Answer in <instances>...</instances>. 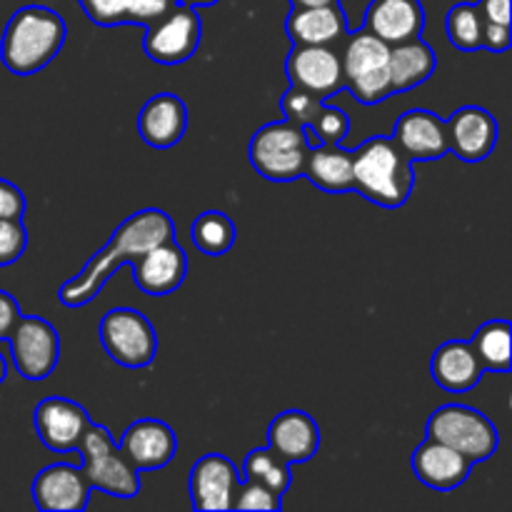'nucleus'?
Here are the masks:
<instances>
[{
	"label": "nucleus",
	"instance_id": "1",
	"mask_svg": "<svg viewBox=\"0 0 512 512\" xmlns=\"http://www.w3.org/2000/svg\"><path fill=\"white\" fill-rule=\"evenodd\" d=\"M175 238V223L160 208H145L118 225L113 238L85 263L75 278L63 283L58 298L65 308H83L123 263H135L155 245Z\"/></svg>",
	"mask_w": 512,
	"mask_h": 512
},
{
	"label": "nucleus",
	"instance_id": "2",
	"mask_svg": "<svg viewBox=\"0 0 512 512\" xmlns=\"http://www.w3.org/2000/svg\"><path fill=\"white\" fill-rule=\"evenodd\" d=\"M65 20L45 5L15 10L0 40V60L13 75H35L60 53Z\"/></svg>",
	"mask_w": 512,
	"mask_h": 512
},
{
	"label": "nucleus",
	"instance_id": "3",
	"mask_svg": "<svg viewBox=\"0 0 512 512\" xmlns=\"http://www.w3.org/2000/svg\"><path fill=\"white\" fill-rule=\"evenodd\" d=\"M415 188L413 160L393 138L375 135L353 153V190L383 208L408 203Z\"/></svg>",
	"mask_w": 512,
	"mask_h": 512
},
{
	"label": "nucleus",
	"instance_id": "4",
	"mask_svg": "<svg viewBox=\"0 0 512 512\" xmlns=\"http://www.w3.org/2000/svg\"><path fill=\"white\" fill-rule=\"evenodd\" d=\"M83 455V475L90 490L113 495V498H135L140 493L138 468L130 463L128 455L113 443L103 425L90 423L78 445Z\"/></svg>",
	"mask_w": 512,
	"mask_h": 512
},
{
	"label": "nucleus",
	"instance_id": "5",
	"mask_svg": "<svg viewBox=\"0 0 512 512\" xmlns=\"http://www.w3.org/2000/svg\"><path fill=\"white\" fill-rule=\"evenodd\" d=\"M343 80L345 88L355 95L363 105H375L390 98V45L373 35L370 30L360 28L345 43L343 55Z\"/></svg>",
	"mask_w": 512,
	"mask_h": 512
},
{
	"label": "nucleus",
	"instance_id": "6",
	"mask_svg": "<svg viewBox=\"0 0 512 512\" xmlns=\"http://www.w3.org/2000/svg\"><path fill=\"white\" fill-rule=\"evenodd\" d=\"M308 150L310 140L305 128L290 123V120H280V123L263 125L253 135L248 158L263 178L288 183V180L303 175Z\"/></svg>",
	"mask_w": 512,
	"mask_h": 512
},
{
	"label": "nucleus",
	"instance_id": "7",
	"mask_svg": "<svg viewBox=\"0 0 512 512\" xmlns=\"http://www.w3.org/2000/svg\"><path fill=\"white\" fill-rule=\"evenodd\" d=\"M428 438L458 450L470 463H483L498 450V428L480 410L443 405L428 420Z\"/></svg>",
	"mask_w": 512,
	"mask_h": 512
},
{
	"label": "nucleus",
	"instance_id": "8",
	"mask_svg": "<svg viewBox=\"0 0 512 512\" xmlns=\"http://www.w3.org/2000/svg\"><path fill=\"white\" fill-rule=\"evenodd\" d=\"M100 343L105 355L123 368H145L158 353L153 323L135 308H113L100 320Z\"/></svg>",
	"mask_w": 512,
	"mask_h": 512
},
{
	"label": "nucleus",
	"instance_id": "9",
	"mask_svg": "<svg viewBox=\"0 0 512 512\" xmlns=\"http://www.w3.org/2000/svg\"><path fill=\"white\" fill-rule=\"evenodd\" d=\"M203 35L200 15L193 5L175 3L158 23L145 30L143 48L150 60L160 65H180L195 55Z\"/></svg>",
	"mask_w": 512,
	"mask_h": 512
},
{
	"label": "nucleus",
	"instance_id": "10",
	"mask_svg": "<svg viewBox=\"0 0 512 512\" xmlns=\"http://www.w3.org/2000/svg\"><path fill=\"white\" fill-rule=\"evenodd\" d=\"M15 370L25 380H45L60 358L58 330L38 315H20L18 325L8 338Z\"/></svg>",
	"mask_w": 512,
	"mask_h": 512
},
{
	"label": "nucleus",
	"instance_id": "11",
	"mask_svg": "<svg viewBox=\"0 0 512 512\" xmlns=\"http://www.w3.org/2000/svg\"><path fill=\"white\" fill-rule=\"evenodd\" d=\"M285 73L290 85L310 90L323 100L345 88L340 53H335L330 45H293L285 60Z\"/></svg>",
	"mask_w": 512,
	"mask_h": 512
},
{
	"label": "nucleus",
	"instance_id": "12",
	"mask_svg": "<svg viewBox=\"0 0 512 512\" xmlns=\"http://www.w3.org/2000/svg\"><path fill=\"white\" fill-rule=\"evenodd\" d=\"M88 425L90 418L83 405L68 398H45L35 408V430H38L40 443L58 455L78 450Z\"/></svg>",
	"mask_w": 512,
	"mask_h": 512
},
{
	"label": "nucleus",
	"instance_id": "13",
	"mask_svg": "<svg viewBox=\"0 0 512 512\" xmlns=\"http://www.w3.org/2000/svg\"><path fill=\"white\" fill-rule=\"evenodd\" d=\"M238 468L225 455H205L190 470V500L195 510H233Z\"/></svg>",
	"mask_w": 512,
	"mask_h": 512
},
{
	"label": "nucleus",
	"instance_id": "14",
	"mask_svg": "<svg viewBox=\"0 0 512 512\" xmlns=\"http://www.w3.org/2000/svg\"><path fill=\"white\" fill-rule=\"evenodd\" d=\"M33 500L45 512H80L88 508L90 485L75 465H48L33 480Z\"/></svg>",
	"mask_w": 512,
	"mask_h": 512
},
{
	"label": "nucleus",
	"instance_id": "15",
	"mask_svg": "<svg viewBox=\"0 0 512 512\" xmlns=\"http://www.w3.org/2000/svg\"><path fill=\"white\" fill-rule=\"evenodd\" d=\"M448 145L465 163H480L498 145V123L493 115L478 105H465L445 123Z\"/></svg>",
	"mask_w": 512,
	"mask_h": 512
},
{
	"label": "nucleus",
	"instance_id": "16",
	"mask_svg": "<svg viewBox=\"0 0 512 512\" xmlns=\"http://www.w3.org/2000/svg\"><path fill=\"white\" fill-rule=\"evenodd\" d=\"M185 273H188V258L175 238L155 245L135 260V283L145 295H153V298L175 293L183 285Z\"/></svg>",
	"mask_w": 512,
	"mask_h": 512
},
{
	"label": "nucleus",
	"instance_id": "17",
	"mask_svg": "<svg viewBox=\"0 0 512 512\" xmlns=\"http://www.w3.org/2000/svg\"><path fill=\"white\" fill-rule=\"evenodd\" d=\"M393 140L413 163L415 160H438L450 153L445 120L423 108L400 115L398 123H395Z\"/></svg>",
	"mask_w": 512,
	"mask_h": 512
},
{
	"label": "nucleus",
	"instance_id": "18",
	"mask_svg": "<svg viewBox=\"0 0 512 512\" xmlns=\"http://www.w3.org/2000/svg\"><path fill=\"white\" fill-rule=\"evenodd\" d=\"M120 450L138 470H160L178 453V438L163 420H138L120 440Z\"/></svg>",
	"mask_w": 512,
	"mask_h": 512
},
{
	"label": "nucleus",
	"instance_id": "19",
	"mask_svg": "<svg viewBox=\"0 0 512 512\" xmlns=\"http://www.w3.org/2000/svg\"><path fill=\"white\" fill-rule=\"evenodd\" d=\"M268 448L288 465L308 463L320 448L318 423L303 410H285L270 423Z\"/></svg>",
	"mask_w": 512,
	"mask_h": 512
},
{
	"label": "nucleus",
	"instance_id": "20",
	"mask_svg": "<svg viewBox=\"0 0 512 512\" xmlns=\"http://www.w3.org/2000/svg\"><path fill=\"white\" fill-rule=\"evenodd\" d=\"M430 373L440 390L460 395L470 393L480 383L485 368L470 340H448L433 353Z\"/></svg>",
	"mask_w": 512,
	"mask_h": 512
},
{
	"label": "nucleus",
	"instance_id": "21",
	"mask_svg": "<svg viewBox=\"0 0 512 512\" xmlns=\"http://www.w3.org/2000/svg\"><path fill=\"white\" fill-rule=\"evenodd\" d=\"M423 25L425 10L420 0H373L365 10L363 28L388 45H398L420 38Z\"/></svg>",
	"mask_w": 512,
	"mask_h": 512
},
{
	"label": "nucleus",
	"instance_id": "22",
	"mask_svg": "<svg viewBox=\"0 0 512 512\" xmlns=\"http://www.w3.org/2000/svg\"><path fill=\"white\" fill-rule=\"evenodd\" d=\"M470 468H473V463L465 455L438 443V440L428 438L413 453V470L420 483L440 490V493H450V490L460 488L468 480Z\"/></svg>",
	"mask_w": 512,
	"mask_h": 512
},
{
	"label": "nucleus",
	"instance_id": "23",
	"mask_svg": "<svg viewBox=\"0 0 512 512\" xmlns=\"http://www.w3.org/2000/svg\"><path fill=\"white\" fill-rule=\"evenodd\" d=\"M188 128V108L183 100L173 93H158L143 105L138 118L140 138L150 148H173L183 140Z\"/></svg>",
	"mask_w": 512,
	"mask_h": 512
},
{
	"label": "nucleus",
	"instance_id": "24",
	"mask_svg": "<svg viewBox=\"0 0 512 512\" xmlns=\"http://www.w3.org/2000/svg\"><path fill=\"white\" fill-rule=\"evenodd\" d=\"M285 33L293 45H333L348 35V20L340 3L293 8L285 20Z\"/></svg>",
	"mask_w": 512,
	"mask_h": 512
},
{
	"label": "nucleus",
	"instance_id": "25",
	"mask_svg": "<svg viewBox=\"0 0 512 512\" xmlns=\"http://www.w3.org/2000/svg\"><path fill=\"white\" fill-rule=\"evenodd\" d=\"M303 175L323 193H350L353 190V153L340 148V143L310 145Z\"/></svg>",
	"mask_w": 512,
	"mask_h": 512
},
{
	"label": "nucleus",
	"instance_id": "26",
	"mask_svg": "<svg viewBox=\"0 0 512 512\" xmlns=\"http://www.w3.org/2000/svg\"><path fill=\"white\" fill-rule=\"evenodd\" d=\"M438 68L433 48L420 38L405 40V43L390 45V88L393 93H405L418 88Z\"/></svg>",
	"mask_w": 512,
	"mask_h": 512
},
{
	"label": "nucleus",
	"instance_id": "27",
	"mask_svg": "<svg viewBox=\"0 0 512 512\" xmlns=\"http://www.w3.org/2000/svg\"><path fill=\"white\" fill-rule=\"evenodd\" d=\"M190 238L203 255L218 258L235 245V223L220 210L200 213L190 225Z\"/></svg>",
	"mask_w": 512,
	"mask_h": 512
},
{
	"label": "nucleus",
	"instance_id": "28",
	"mask_svg": "<svg viewBox=\"0 0 512 512\" xmlns=\"http://www.w3.org/2000/svg\"><path fill=\"white\" fill-rule=\"evenodd\" d=\"M510 333L512 328L508 320H490V323H485L483 328L475 333V338L470 340L485 370H493V373H510Z\"/></svg>",
	"mask_w": 512,
	"mask_h": 512
},
{
	"label": "nucleus",
	"instance_id": "29",
	"mask_svg": "<svg viewBox=\"0 0 512 512\" xmlns=\"http://www.w3.org/2000/svg\"><path fill=\"white\" fill-rule=\"evenodd\" d=\"M243 475L245 480H255V483L265 485L280 498L290 488V465L283 458H278L270 448H255L253 453H248L243 463Z\"/></svg>",
	"mask_w": 512,
	"mask_h": 512
},
{
	"label": "nucleus",
	"instance_id": "30",
	"mask_svg": "<svg viewBox=\"0 0 512 512\" xmlns=\"http://www.w3.org/2000/svg\"><path fill=\"white\" fill-rule=\"evenodd\" d=\"M483 25L485 20L478 5L458 3L450 8L448 18H445V33L455 48L473 53V50L483 48Z\"/></svg>",
	"mask_w": 512,
	"mask_h": 512
},
{
	"label": "nucleus",
	"instance_id": "31",
	"mask_svg": "<svg viewBox=\"0 0 512 512\" xmlns=\"http://www.w3.org/2000/svg\"><path fill=\"white\" fill-rule=\"evenodd\" d=\"M280 108H283L285 120L300 125V128H310L313 120L318 118L320 108H323V98L313 95L310 90L298 88V85H290V90L280 100Z\"/></svg>",
	"mask_w": 512,
	"mask_h": 512
},
{
	"label": "nucleus",
	"instance_id": "32",
	"mask_svg": "<svg viewBox=\"0 0 512 512\" xmlns=\"http://www.w3.org/2000/svg\"><path fill=\"white\" fill-rule=\"evenodd\" d=\"M350 130V118L340 108H333V105H325L320 108L318 118L313 120L310 128H305L310 143H340V140L348 135Z\"/></svg>",
	"mask_w": 512,
	"mask_h": 512
},
{
	"label": "nucleus",
	"instance_id": "33",
	"mask_svg": "<svg viewBox=\"0 0 512 512\" xmlns=\"http://www.w3.org/2000/svg\"><path fill=\"white\" fill-rule=\"evenodd\" d=\"M280 508H283V498L265 488V485L255 483V480H245V483H238V488H235L233 510L278 512Z\"/></svg>",
	"mask_w": 512,
	"mask_h": 512
},
{
	"label": "nucleus",
	"instance_id": "34",
	"mask_svg": "<svg viewBox=\"0 0 512 512\" xmlns=\"http://www.w3.org/2000/svg\"><path fill=\"white\" fill-rule=\"evenodd\" d=\"M95 25L113 28V25L128 23V0H78Z\"/></svg>",
	"mask_w": 512,
	"mask_h": 512
},
{
	"label": "nucleus",
	"instance_id": "35",
	"mask_svg": "<svg viewBox=\"0 0 512 512\" xmlns=\"http://www.w3.org/2000/svg\"><path fill=\"white\" fill-rule=\"evenodd\" d=\"M28 233H25L20 218L0 220V265H10L25 253Z\"/></svg>",
	"mask_w": 512,
	"mask_h": 512
},
{
	"label": "nucleus",
	"instance_id": "36",
	"mask_svg": "<svg viewBox=\"0 0 512 512\" xmlns=\"http://www.w3.org/2000/svg\"><path fill=\"white\" fill-rule=\"evenodd\" d=\"M178 0H128V23L153 25L168 13Z\"/></svg>",
	"mask_w": 512,
	"mask_h": 512
},
{
	"label": "nucleus",
	"instance_id": "37",
	"mask_svg": "<svg viewBox=\"0 0 512 512\" xmlns=\"http://www.w3.org/2000/svg\"><path fill=\"white\" fill-rule=\"evenodd\" d=\"M25 198L18 185L0 178V220L3 218H23Z\"/></svg>",
	"mask_w": 512,
	"mask_h": 512
},
{
	"label": "nucleus",
	"instance_id": "38",
	"mask_svg": "<svg viewBox=\"0 0 512 512\" xmlns=\"http://www.w3.org/2000/svg\"><path fill=\"white\" fill-rule=\"evenodd\" d=\"M20 305L10 293L0 290V340H8L20 320Z\"/></svg>",
	"mask_w": 512,
	"mask_h": 512
},
{
	"label": "nucleus",
	"instance_id": "39",
	"mask_svg": "<svg viewBox=\"0 0 512 512\" xmlns=\"http://www.w3.org/2000/svg\"><path fill=\"white\" fill-rule=\"evenodd\" d=\"M512 43L510 25L485 23L483 25V48L493 50V53H505Z\"/></svg>",
	"mask_w": 512,
	"mask_h": 512
},
{
	"label": "nucleus",
	"instance_id": "40",
	"mask_svg": "<svg viewBox=\"0 0 512 512\" xmlns=\"http://www.w3.org/2000/svg\"><path fill=\"white\" fill-rule=\"evenodd\" d=\"M478 10L485 23L510 25V0H480Z\"/></svg>",
	"mask_w": 512,
	"mask_h": 512
},
{
	"label": "nucleus",
	"instance_id": "41",
	"mask_svg": "<svg viewBox=\"0 0 512 512\" xmlns=\"http://www.w3.org/2000/svg\"><path fill=\"white\" fill-rule=\"evenodd\" d=\"M330 3H340V0H290L293 8H310V5H330Z\"/></svg>",
	"mask_w": 512,
	"mask_h": 512
},
{
	"label": "nucleus",
	"instance_id": "42",
	"mask_svg": "<svg viewBox=\"0 0 512 512\" xmlns=\"http://www.w3.org/2000/svg\"><path fill=\"white\" fill-rule=\"evenodd\" d=\"M178 3L193 5V8H205V5H215L218 0H178Z\"/></svg>",
	"mask_w": 512,
	"mask_h": 512
},
{
	"label": "nucleus",
	"instance_id": "43",
	"mask_svg": "<svg viewBox=\"0 0 512 512\" xmlns=\"http://www.w3.org/2000/svg\"><path fill=\"white\" fill-rule=\"evenodd\" d=\"M5 375H8V360H5L3 353H0V383L5 380Z\"/></svg>",
	"mask_w": 512,
	"mask_h": 512
}]
</instances>
